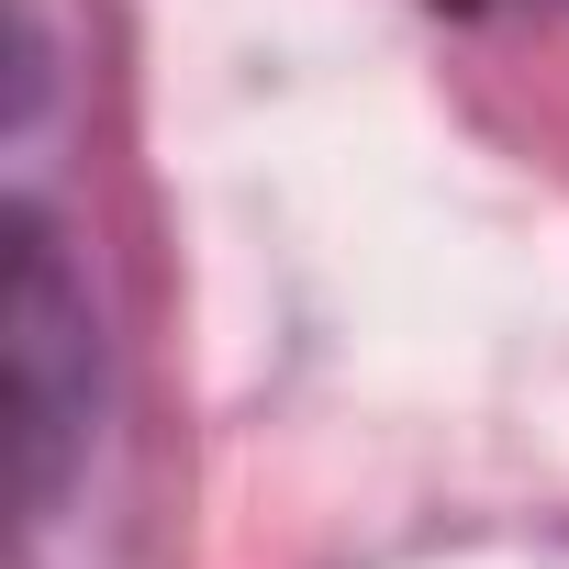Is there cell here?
Listing matches in <instances>:
<instances>
[]
</instances>
